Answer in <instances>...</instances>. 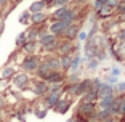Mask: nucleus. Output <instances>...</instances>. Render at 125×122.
Segmentation results:
<instances>
[{
    "mask_svg": "<svg viewBox=\"0 0 125 122\" xmlns=\"http://www.w3.org/2000/svg\"><path fill=\"white\" fill-rule=\"evenodd\" d=\"M2 32H3V24H2V21H0V35H2Z\"/></svg>",
    "mask_w": 125,
    "mask_h": 122,
    "instance_id": "15",
    "label": "nucleus"
},
{
    "mask_svg": "<svg viewBox=\"0 0 125 122\" xmlns=\"http://www.w3.org/2000/svg\"><path fill=\"white\" fill-rule=\"evenodd\" d=\"M0 121H2V112H0Z\"/></svg>",
    "mask_w": 125,
    "mask_h": 122,
    "instance_id": "19",
    "label": "nucleus"
},
{
    "mask_svg": "<svg viewBox=\"0 0 125 122\" xmlns=\"http://www.w3.org/2000/svg\"><path fill=\"white\" fill-rule=\"evenodd\" d=\"M7 2H8V0H0V7H3V5L7 3Z\"/></svg>",
    "mask_w": 125,
    "mask_h": 122,
    "instance_id": "16",
    "label": "nucleus"
},
{
    "mask_svg": "<svg viewBox=\"0 0 125 122\" xmlns=\"http://www.w3.org/2000/svg\"><path fill=\"white\" fill-rule=\"evenodd\" d=\"M34 47H35V45H34V42H27V45H24V50H26V52H32Z\"/></svg>",
    "mask_w": 125,
    "mask_h": 122,
    "instance_id": "11",
    "label": "nucleus"
},
{
    "mask_svg": "<svg viewBox=\"0 0 125 122\" xmlns=\"http://www.w3.org/2000/svg\"><path fill=\"white\" fill-rule=\"evenodd\" d=\"M45 19V15L43 13H40V11H37V13H34L32 15V21L34 22H42Z\"/></svg>",
    "mask_w": 125,
    "mask_h": 122,
    "instance_id": "5",
    "label": "nucleus"
},
{
    "mask_svg": "<svg viewBox=\"0 0 125 122\" xmlns=\"http://www.w3.org/2000/svg\"><path fill=\"white\" fill-rule=\"evenodd\" d=\"M67 37H74L75 35V27H67Z\"/></svg>",
    "mask_w": 125,
    "mask_h": 122,
    "instance_id": "12",
    "label": "nucleus"
},
{
    "mask_svg": "<svg viewBox=\"0 0 125 122\" xmlns=\"http://www.w3.org/2000/svg\"><path fill=\"white\" fill-rule=\"evenodd\" d=\"M64 13H66V8H64V7H62V8H59V10L55 13V19H61Z\"/></svg>",
    "mask_w": 125,
    "mask_h": 122,
    "instance_id": "9",
    "label": "nucleus"
},
{
    "mask_svg": "<svg viewBox=\"0 0 125 122\" xmlns=\"http://www.w3.org/2000/svg\"><path fill=\"white\" fill-rule=\"evenodd\" d=\"M13 82H15L16 87H19V89H24V87L27 85V82H29V79H27L26 74H19V76H16V77L13 79Z\"/></svg>",
    "mask_w": 125,
    "mask_h": 122,
    "instance_id": "1",
    "label": "nucleus"
},
{
    "mask_svg": "<svg viewBox=\"0 0 125 122\" xmlns=\"http://www.w3.org/2000/svg\"><path fill=\"white\" fill-rule=\"evenodd\" d=\"M2 106H3V100H2V96H0V109H2Z\"/></svg>",
    "mask_w": 125,
    "mask_h": 122,
    "instance_id": "17",
    "label": "nucleus"
},
{
    "mask_svg": "<svg viewBox=\"0 0 125 122\" xmlns=\"http://www.w3.org/2000/svg\"><path fill=\"white\" fill-rule=\"evenodd\" d=\"M66 27H67V22L62 21V19H59V22H56V24L52 26V31H53V32H61V31L66 29Z\"/></svg>",
    "mask_w": 125,
    "mask_h": 122,
    "instance_id": "3",
    "label": "nucleus"
},
{
    "mask_svg": "<svg viewBox=\"0 0 125 122\" xmlns=\"http://www.w3.org/2000/svg\"><path fill=\"white\" fill-rule=\"evenodd\" d=\"M2 76H3V77H11V76H13V69H11V67H7Z\"/></svg>",
    "mask_w": 125,
    "mask_h": 122,
    "instance_id": "10",
    "label": "nucleus"
},
{
    "mask_svg": "<svg viewBox=\"0 0 125 122\" xmlns=\"http://www.w3.org/2000/svg\"><path fill=\"white\" fill-rule=\"evenodd\" d=\"M67 103H59L58 104V108H59V112H64V111H66V109H67Z\"/></svg>",
    "mask_w": 125,
    "mask_h": 122,
    "instance_id": "14",
    "label": "nucleus"
},
{
    "mask_svg": "<svg viewBox=\"0 0 125 122\" xmlns=\"http://www.w3.org/2000/svg\"><path fill=\"white\" fill-rule=\"evenodd\" d=\"M55 40V37H53V35H45V37H42V45H50L52 44V42Z\"/></svg>",
    "mask_w": 125,
    "mask_h": 122,
    "instance_id": "8",
    "label": "nucleus"
},
{
    "mask_svg": "<svg viewBox=\"0 0 125 122\" xmlns=\"http://www.w3.org/2000/svg\"><path fill=\"white\" fill-rule=\"evenodd\" d=\"M22 67L26 71H34L37 67V59L34 56H29V58L24 59V63H22Z\"/></svg>",
    "mask_w": 125,
    "mask_h": 122,
    "instance_id": "2",
    "label": "nucleus"
},
{
    "mask_svg": "<svg viewBox=\"0 0 125 122\" xmlns=\"http://www.w3.org/2000/svg\"><path fill=\"white\" fill-rule=\"evenodd\" d=\"M19 21H21V22H27V21H29V13H27V11H26V13H22Z\"/></svg>",
    "mask_w": 125,
    "mask_h": 122,
    "instance_id": "13",
    "label": "nucleus"
},
{
    "mask_svg": "<svg viewBox=\"0 0 125 122\" xmlns=\"http://www.w3.org/2000/svg\"><path fill=\"white\" fill-rule=\"evenodd\" d=\"M0 18H2V13H0Z\"/></svg>",
    "mask_w": 125,
    "mask_h": 122,
    "instance_id": "20",
    "label": "nucleus"
},
{
    "mask_svg": "<svg viewBox=\"0 0 125 122\" xmlns=\"http://www.w3.org/2000/svg\"><path fill=\"white\" fill-rule=\"evenodd\" d=\"M45 89H47V87H45L43 82H39V84L35 85V92H37V95H42V93H45Z\"/></svg>",
    "mask_w": 125,
    "mask_h": 122,
    "instance_id": "7",
    "label": "nucleus"
},
{
    "mask_svg": "<svg viewBox=\"0 0 125 122\" xmlns=\"http://www.w3.org/2000/svg\"><path fill=\"white\" fill-rule=\"evenodd\" d=\"M42 2H48V3H50V2H52V0H42Z\"/></svg>",
    "mask_w": 125,
    "mask_h": 122,
    "instance_id": "18",
    "label": "nucleus"
},
{
    "mask_svg": "<svg viewBox=\"0 0 125 122\" xmlns=\"http://www.w3.org/2000/svg\"><path fill=\"white\" fill-rule=\"evenodd\" d=\"M26 32H22V34H19L18 35V39H16V45H18V47H21V45H24L26 44Z\"/></svg>",
    "mask_w": 125,
    "mask_h": 122,
    "instance_id": "6",
    "label": "nucleus"
},
{
    "mask_svg": "<svg viewBox=\"0 0 125 122\" xmlns=\"http://www.w3.org/2000/svg\"><path fill=\"white\" fill-rule=\"evenodd\" d=\"M45 7V2H35V3L31 5V13H37V11H42V8Z\"/></svg>",
    "mask_w": 125,
    "mask_h": 122,
    "instance_id": "4",
    "label": "nucleus"
}]
</instances>
